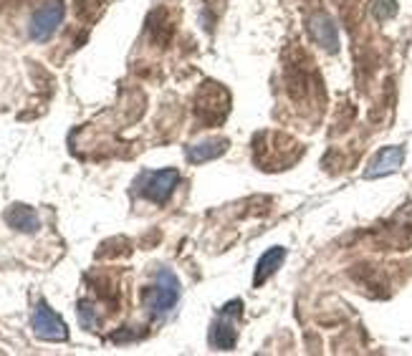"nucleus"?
Listing matches in <instances>:
<instances>
[{"label": "nucleus", "instance_id": "nucleus-9", "mask_svg": "<svg viewBox=\"0 0 412 356\" xmlns=\"http://www.w3.org/2000/svg\"><path fill=\"white\" fill-rule=\"evenodd\" d=\"M228 149V140H205L200 144H195L185 152L187 162L193 164H202V162H210L215 157H220Z\"/></svg>", "mask_w": 412, "mask_h": 356}, {"label": "nucleus", "instance_id": "nucleus-11", "mask_svg": "<svg viewBox=\"0 0 412 356\" xmlns=\"http://www.w3.org/2000/svg\"><path fill=\"white\" fill-rule=\"evenodd\" d=\"M78 321H81L84 329H96V326H99V313L94 309V303L89 301L78 303Z\"/></svg>", "mask_w": 412, "mask_h": 356}, {"label": "nucleus", "instance_id": "nucleus-8", "mask_svg": "<svg viewBox=\"0 0 412 356\" xmlns=\"http://www.w3.org/2000/svg\"><path fill=\"white\" fill-rule=\"evenodd\" d=\"M283 258H286V250L283 248H271L265 250L263 256H261V260H258L256 265V276H253V286L261 288L265 283V280L271 278L273 273L279 271L281 263H283Z\"/></svg>", "mask_w": 412, "mask_h": 356}, {"label": "nucleus", "instance_id": "nucleus-1", "mask_svg": "<svg viewBox=\"0 0 412 356\" xmlns=\"http://www.w3.org/2000/svg\"><path fill=\"white\" fill-rule=\"evenodd\" d=\"M177 298H180L177 276L172 271H167V268H160L155 276V283L144 291V309H147L152 316L162 318L175 309Z\"/></svg>", "mask_w": 412, "mask_h": 356}, {"label": "nucleus", "instance_id": "nucleus-2", "mask_svg": "<svg viewBox=\"0 0 412 356\" xmlns=\"http://www.w3.org/2000/svg\"><path fill=\"white\" fill-rule=\"evenodd\" d=\"M63 16H66V5H63V0H48L43 3L36 13L31 16V23H28V33H31L33 41H48L58 31V25L63 23Z\"/></svg>", "mask_w": 412, "mask_h": 356}, {"label": "nucleus", "instance_id": "nucleus-5", "mask_svg": "<svg viewBox=\"0 0 412 356\" xmlns=\"http://www.w3.org/2000/svg\"><path fill=\"white\" fill-rule=\"evenodd\" d=\"M235 311H241V301L228 303L226 309L220 311V318L213 324V331H210V346L213 348L230 351V348L235 346V341H238V329H235V321L230 318Z\"/></svg>", "mask_w": 412, "mask_h": 356}, {"label": "nucleus", "instance_id": "nucleus-7", "mask_svg": "<svg viewBox=\"0 0 412 356\" xmlns=\"http://www.w3.org/2000/svg\"><path fill=\"white\" fill-rule=\"evenodd\" d=\"M6 223L10 227H16L18 232H36L41 227V220L36 215V210L28 205H10L6 210Z\"/></svg>", "mask_w": 412, "mask_h": 356}, {"label": "nucleus", "instance_id": "nucleus-10", "mask_svg": "<svg viewBox=\"0 0 412 356\" xmlns=\"http://www.w3.org/2000/svg\"><path fill=\"white\" fill-rule=\"evenodd\" d=\"M312 33H314V38H316V43H321L327 51H336V46H339V36H336V28H334V23H332V18L329 16L314 18Z\"/></svg>", "mask_w": 412, "mask_h": 356}, {"label": "nucleus", "instance_id": "nucleus-3", "mask_svg": "<svg viewBox=\"0 0 412 356\" xmlns=\"http://www.w3.org/2000/svg\"><path fill=\"white\" fill-rule=\"evenodd\" d=\"M31 326H33V333L43 341H66L69 339V329H66V324L61 321V316H58L51 306H46L43 301L36 303L33 316H31Z\"/></svg>", "mask_w": 412, "mask_h": 356}, {"label": "nucleus", "instance_id": "nucleus-6", "mask_svg": "<svg viewBox=\"0 0 412 356\" xmlns=\"http://www.w3.org/2000/svg\"><path fill=\"white\" fill-rule=\"evenodd\" d=\"M404 159V149L402 147H384L380 155L374 157L369 162V170L365 172L367 179L374 177H384V175H392V172L400 170V164Z\"/></svg>", "mask_w": 412, "mask_h": 356}, {"label": "nucleus", "instance_id": "nucleus-4", "mask_svg": "<svg viewBox=\"0 0 412 356\" xmlns=\"http://www.w3.org/2000/svg\"><path fill=\"white\" fill-rule=\"evenodd\" d=\"M177 179H180L177 170L147 172V175L140 179V190L149 202L164 205V202L170 200V194H172V190H175V185H177Z\"/></svg>", "mask_w": 412, "mask_h": 356}]
</instances>
